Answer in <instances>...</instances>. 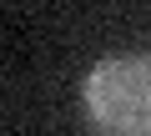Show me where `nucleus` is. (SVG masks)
I'll list each match as a JSON object with an SVG mask.
<instances>
[{"label": "nucleus", "instance_id": "f257e3e1", "mask_svg": "<svg viewBox=\"0 0 151 136\" xmlns=\"http://www.w3.org/2000/svg\"><path fill=\"white\" fill-rule=\"evenodd\" d=\"M86 116L96 136H151V50H126L91 65Z\"/></svg>", "mask_w": 151, "mask_h": 136}]
</instances>
